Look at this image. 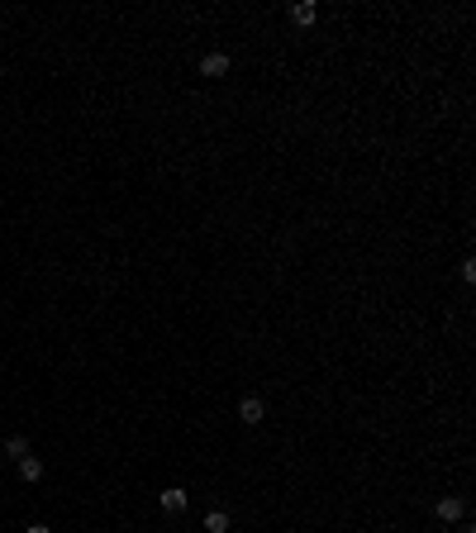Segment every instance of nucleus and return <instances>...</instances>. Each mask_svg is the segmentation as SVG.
I'll use <instances>...</instances> for the list:
<instances>
[{
	"instance_id": "nucleus-7",
	"label": "nucleus",
	"mask_w": 476,
	"mask_h": 533,
	"mask_svg": "<svg viewBox=\"0 0 476 533\" xmlns=\"http://www.w3.org/2000/svg\"><path fill=\"white\" fill-rule=\"evenodd\" d=\"M205 533H229V515H224V510H210L205 515Z\"/></svg>"
},
{
	"instance_id": "nucleus-6",
	"label": "nucleus",
	"mask_w": 476,
	"mask_h": 533,
	"mask_svg": "<svg viewBox=\"0 0 476 533\" xmlns=\"http://www.w3.org/2000/svg\"><path fill=\"white\" fill-rule=\"evenodd\" d=\"M19 476H24V481H29V486H33V481H43V462H38V457H19Z\"/></svg>"
},
{
	"instance_id": "nucleus-1",
	"label": "nucleus",
	"mask_w": 476,
	"mask_h": 533,
	"mask_svg": "<svg viewBox=\"0 0 476 533\" xmlns=\"http://www.w3.org/2000/svg\"><path fill=\"white\" fill-rule=\"evenodd\" d=\"M462 515H467V505H462V495H443V500H438V519H443V524H458Z\"/></svg>"
},
{
	"instance_id": "nucleus-2",
	"label": "nucleus",
	"mask_w": 476,
	"mask_h": 533,
	"mask_svg": "<svg viewBox=\"0 0 476 533\" xmlns=\"http://www.w3.org/2000/svg\"><path fill=\"white\" fill-rule=\"evenodd\" d=\"M229 72V53H205L200 58V77H224Z\"/></svg>"
},
{
	"instance_id": "nucleus-3",
	"label": "nucleus",
	"mask_w": 476,
	"mask_h": 533,
	"mask_svg": "<svg viewBox=\"0 0 476 533\" xmlns=\"http://www.w3.org/2000/svg\"><path fill=\"white\" fill-rule=\"evenodd\" d=\"M158 505L167 510V515H181V510H186V490H181V486H167V490L158 495Z\"/></svg>"
},
{
	"instance_id": "nucleus-8",
	"label": "nucleus",
	"mask_w": 476,
	"mask_h": 533,
	"mask_svg": "<svg viewBox=\"0 0 476 533\" xmlns=\"http://www.w3.org/2000/svg\"><path fill=\"white\" fill-rule=\"evenodd\" d=\"M5 453L15 457V462H19V457H29V438H19V434H10V438H5Z\"/></svg>"
},
{
	"instance_id": "nucleus-4",
	"label": "nucleus",
	"mask_w": 476,
	"mask_h": 533,
	"mask_svg": "<svg viewBox=\"0 0 476 533\" xmlns=\"http://www.w3.org/2000/svg\"><path fill=\"white\" fill-rule=\"evenodd\" d=\"M262 414H267V409H262V400H257V395H243V405H238V419H243V424H262Z\"/></svg>"
},
{
	"instance_id": "nucleus-9",
	"label": "nucleus",
	"mask_w": 476,
	"mask_h": 533,
	"mask_svg": "<svg viewBox=\"0 0 476 533\" xmlns=\"http://www.w3.org/2000/svg\"><path fill=\"white\" fill-rule=\"evenodd\" d=\"M24 533H53V529H48V524H29V529H24Z\"/></svg>"
},
{
	"instance_id": "nucleus-5",
	"label": "nucleus",
	"mask_w": 476,
	"mask_h": 533,
	"mask_svg": "<svg viewBox=\"0 0 476 533\" xmlns=\"http://www.w3.org/2000/svg\"><path fill=\"white\" fill-rule=\"evenodd\" d=\"M315 19H319V10L310 5V0H301V5H291V24H301V29H310Z\"/></svg>"
}]
</instances>
